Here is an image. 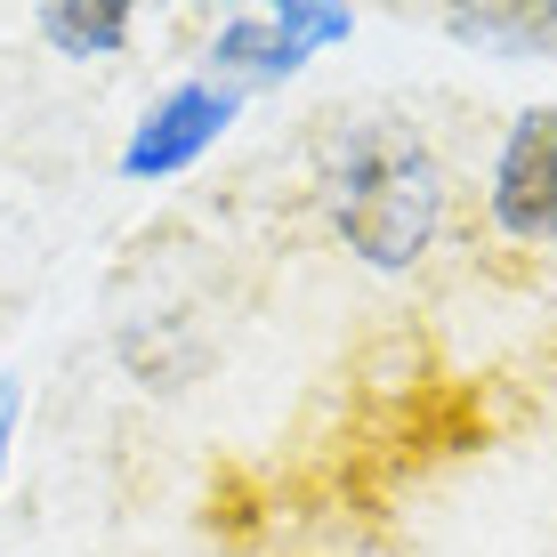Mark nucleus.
Segmentation results:
<instances>
[{
  "label": "nucleus",
  "instance_id": "nucleus-1",
  "mask_svg": "<svg viewBox=\"0 0 557 557\" xmlns=\"http://www.w3.org/2000/svg\"><path fill=\"white\" fill-rule=\"evenodd\" d=\"M315 202L332 219V235L348 243V259L380 267V275H412L453 219V170L412 113L363 106L323 129Z\"/></svg>",
  "mask_w": 557,
  "mask_h": 557
},
{
  "label": "nucleus",
  "instance_id": "nucleus-2",
  "mask_svg": "<svg viewBox=\"0 0 557 557\" xmlns=\"http://www.w3.org/2000/svg\"><path fill=\"white\" fill-rule=\"evenodd\" d=\"M356 33L348 0H275V9H226L219 33H210V82L235 89V98H259V89H283L315 65L323 49H339Z\"/></svg>",
  "mask_w": 557,
  "mask_h": 557
},
{
  "label": "nucleus",
  "instance_id": "nucleus-3",
  "mask_svg": "<svg viewBox=\"0 0 557 557\" xmlns=\"http://www.w3.org/2000/svg\"><path fill=\"white\" fill-rule=\"evenodd\" d=\"M235 122H243V98H235V89H219L210 73H202V82L162 89V98L129 122V138H122V178H138V186L186 178L202 153H219V138Z\"/></svg>",
  "mask_w": 557,
  "mask_h": 557
},
{
  "label": "nucleus",
  "instance_id": "nucleus-4",
  "mask_svg": "<svg viewBox=\"0 0 557 557\" xmlns=\"http://www.w3.org/2000/svg\"><path fill=\"white\" fill-rule=\"evenodd\" d=\"M485 226L502 243H557V106H525L493 146Z\"/></svg>",
  "mask_w": 557,
  "mask_h": 557
},
{
  "label": "nucleus",
  "instance_id": "nucleus-5",
  "mask_svg": "<svg viewBox=\"0 0 557 557\" xmlns=\"http://www.w3.org/2000/svg\"><path fill=\"white\" fill-rule=\"evenodd\" d=\"M436 33L476 57L525 65V57H557V0H453L436 9Z\"/></svg>",
  "mask_w": 557,
  "mask_h": 557
},
{
  "label": "nucleus",
  "instance_id": "nucleus-6",
  "mask_svg": "<svg viewBox=\"0 0 557 557\" xmlns=\"http://www.w3.org/2000/svg\"><path fill=\"white\" fill-rule=\"evenodd\" d=\"M33 25H41V41H49L57 57L98 65V57H122V49H129L138 9H129V0H41V9H33Z\"/></svg>",
  "mask_w": 557,
  "mask_h": 557
},
{
  "label": "nucleus",
  "instance_id": "nucleus-7",
  "mask_svg": "<svg viewBox=\"0 0 557 557\" xmlns=\"http://www.w3.org/2000/svg\"><path fill=\"white\" fill-rule=\"evenodd\" d=\"M16 429H25V380L0 372V493H9V460H16Z\"/></svg>",
  "mask_w": 557,
  "mask_h": 557
}]
</instances>
